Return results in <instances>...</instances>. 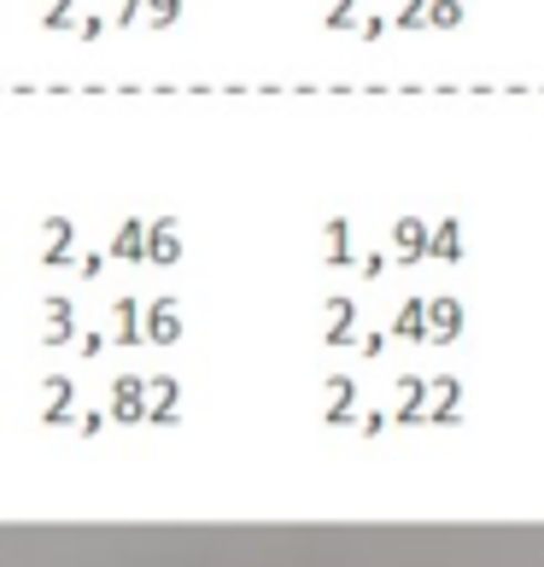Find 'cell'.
<instances>
[{
	"instance_id": "9",
	"label": "cell",
	"mask_w": 544,
	"mask_h": 567,
	"mask_svg": "<svg viewBox=\"0 0 544 567\" xmlns=\"http://www.w3.org/2000/svg\"><path fill=\"white\" fill-rule=\"evenodd\" d=\"M387 246H392V264H399V269L428 264V217H415V212L392 217V228H387Z\"/></svg>"
},
{
	"instance_id": "14",
	"label": "cell",
	"mask_w": 544,
	"mask_h": 567,
	"mask_svg": "<svg viewBox=\"0 0 544 567\" xmlns=\"http://www.w3.org/2000/svg\"><path fill=\"white\" fill-rule=\"evenodd\" d=\"M428 258L433 264H463V217H456V212L428 223Z\"/></svg>"
},
{
	"instance_id": "23",
	"label": "cell",
	"mask_w": 544,
	"mask_h": 567,
	"mask_svg": "<svg viewBox=\"0 0 544 567\" xmlns=\"http://www.w3.org/2000/svg\"><path fill=\"white\" fill-rule=\"evenodd\" d=\"M392 30H422V0H392Z\"/></svg>"
},
{
	"instance_id": "18",
	"label": "cell",
	"mask_w": 544,
	"mask_h": 567,
	"mask_svg": "<svg viewBox=\"0 0 544 567\" xmlns=\"http://www.w3.org/2000/svg\"><path fill=\"white\" fill-rule=\"evenodd\" d=\"M469 0H422V30H456Z\"/></svg>"
},
{
	"instance_id": "30",
	"label": "cell",
	"mask_w": 544,
	"mask_h": 567,
	"mask_svg": "<svg viewBox=\"0 0 544 567\" xmlns=\"http://www.w3.org/2000/svg\"><path fill=\"white\" fill-rule=\"evenodd\" d=\"M71 346H76V357H100V351H106V333H94V328L82 333V328H76V333H71Z\"/></svg>"
},
{
	"instance_id": "15",
	"label": "cell",
	"mask_w": 544,
	"mask_h": 567,
	"mask_svg": "<svg viewBox=\"0 0 544 567\" xmlns=\"http://www.w3.org/2000/svg\"><path fill=\"white\" fill-rule=\"evenodd\" d=\"M141 246H146V217H123V223L112 228L106 258H117V264H146V258H141Z\"/></svg>"
},
{
	"instance_id": "6",
	"label": "cell",
	"mask_w": 544,
	"mask_h": 567,
	"mask_svg": "<svg viewBox=\"0 0 544 567\" xmlns=\"http://www.w3.org/2000/svg\"><path fill=\"white\" fill-rule=\"evenodd\" d=\"M351 415H358V381H351V374H322V386H317V422L322 427H351Z\"/></svg>"
},
{
	"instance_id": "34",
	"label": "cell",
	"mask_w": 544,
	"mask_h": 567,
	"mask_svg": "<svg viewBox=\"0 0 544 567\" xmlns=\"http://www.w3.org/2000/svg\"><path fill=\"white\" fill-rule=\"evenodd\" d=\"M428 427H463V410H422Z\"/></svg>"
},
{
	"instance_id": "20",
	"label": "cell",
	"mask_w": 544,
	"mask_h": 567,
	"mask_svg": "<svg viewBox=\"0 0 544 567\" xmlns=\"http://www.w3.org/2000/svg\"><path fill=\"white\" fill-rule=\"evenodd\" d=\"M182 404V381L176 374H153L146 381V410H176Z\"/></svg>"
},
{
	"instance_id": "22",
	"label": "cell",
	"mask_w": 544,
	"mask_h": 567,
	"mask_svg": "<svg viewBox=\"0 0 544 567\" xmlns=\"http://www.w3.org/2000/svg\"><path fill=\"white\" fill-rule=\"evenodd\" d=\"M351 18H358V0H317V24L322 30H351Z\"/></svg>"
},
{
	"instance_id": "17",
	"label": "cell",
	"mask_w": 544,
	"mask_h": 567,
	"mask_svg": "<svg viewBox=\"0 0 544 567\" xmlns=\"http://www.w3.org/2000/svg\"><path fill=\"white\" fill-rule=\"evenodd\" d=\"M76 0H30V24L35 30H71Z\"/></svg>"
},
{
	"instance_id": "19",
	"label": "cell",
	"mask_w": 544,
	"mask_h": 567,
	"mask_svg": "<svg viewBox=\"0 0 544 567\" xmlns=\"http://www.w3.org/2000/svg\"><path fill=\"white\" fill-rule=\"evenodd\" d=\"M456 404H463V381H456V374H433L422 410H456Z\"/></svg>"
},
{
	"instance_id": "5",
	"label": "cell",
	"mask_w": 544,
	"mask_h": 567,
	"mask_svg": "<svg viewBox=\"0 0 544 567\" xmlns=\"http://www.w3.org/2000/svg\"><path fill=\"white\" fill-rule=\"evenodd\" d=\"M469 328V310L463 299H451V292H433L422 299V346H456Z\"/></svg>"
},
{
	"instance_id": "32",
	"label": "cell",
	"mask_w": 544,
	"mask_h": 567,
	"mask_svg": "<svg viewBox=\"0 0 544 567\" xmlns=\"http://www.w3.org/2000/svg\"><path fill=\"white\" fill-rule=\"evenodd\" d=\"M351 422H358V433H363V439H381V433H387V410H369V415H351Z\"/></svg>"
},
{
	"instance_id": "3",
	"label": "cell",
	"mask_w": 544,
	"mask_h": 567,
	"mask_svg": "<svg viewBox=\"0 0 544 567\" xmlns=\"http://www.w3.org/2000/svg\"><path fill=\"white\" fill-rule=\"evenodd\" d=\"M76 333V299L65 292H41L35 299V346L41 351H65Z\"/></svg>"
},
{
	"instance_id": "26",
	"label": "cell",
	"mask_w": 544,
	"mask_h": 567,
	"mask_svg": "<svg viewBox=\"0 0 544 567\" xmlns=\"http://www.w3.org/2000/svg\"><path fill=\"white\" fill-rule=\"evenodd\" d=\"M351 269H358L363 281H381V276H387V251H358V258H351Z\"/></svg>"
},
{
	"instance_id": "16",
	"label": "cell",
	"mask_w": 544,
	"mask_h": 567,
	"mask_svg": "<svg viewBox=\"0 0 544 567\" xmlns=\"http://www.w3.org/2000/svg\"><path fill=\"white\" fill-rule=\"evenodd\" d=\"M387 340L422 346V299H404L399 310H392V322H387Z\"/></svg>"
},
{
	"instance_id": "7",
	"label": "cell",
	"mask_w": 544,
	"mask_h": 567,
	"mask_svg": "<svg viewBox=\"0 0 544 567\" xmlns=\"http://www.w3.org/2000/svg\"><path fill=\"white\" fill-rule=\"evenodd\" d=\"M141 415H146V374H112V386H106V422L141 427Z\"/></svg>"
},
{
	"instance_id": "13",
	"label": "cell",
	"mask_w": 544,
	"mask_h": 567,
	"mask_svg": "<svg viewBox=\"0 0 544 567\" xmlns=\"http://www.w3.org/2000/svg\"><path fill=\"white\" fill-rule=\"evenodd\" d=\"M106 346H117V351H130V346H141V299H112L106 305Z\"/></svg>"
},
{
	"instance_id": "33",
	"label": "cell",
	"mask_w": 544,
	"mask_h": 567,
	"mask_svg": "<svg viewBox=\"0 0 544 567\" xmlns=\"http://www.w3.org/2000/svg\"><path fill=\"white\" fill-rule=\"evenodd\" d=\"M141 422H146V427H158V433H171V427H182V410H146Z\"/></svg>"
},
{
	"instance_id": "21",
	"label": "cell",
	"mask_w": 544,
	"mask_h": 567,
	"mask_svg": "<svg viewBox=\"0 0 544 567\" xmlns=\"http://www.w3.org/2000/svg\"><path fill=\"white\" fill-rule=\"evenodd\" d=\"M182 7H187V0H141V24L146 30H171L182 18Z\"/></svg>"
},
{
	"instance_id": "11",
	"label": "cell",
	"mask_w": 544,
	"mask_h": 567,
	"mask_svg": "<svg viewBox=\"0 0 544 567\" xmlns=\"http://www.w3.org/2000/svg\"><path fill=\"white\" fill-rule=\"evenodd\" d=\"M182 340V305L176 299H141V346H176Z\"/></svg>"
},
{
	"instance_id": "2",
	"label": "cell",
	"mask_w": 544,
	"mask_h": 567,
	"mask_svg": "<svg viewBox=\"0 0 544 567\" xmlns=\"http://www.w3.org/2000/svg\"><path fill=\"white\" fill-rule=\"evenodd\" d=\"M30 415L41 427H71V415H76V381L71 374H41L30 386Z\"/></svg>"
},
{
	"instance_id": "24",
	"label": "cell",
	"mask_w": 544,
	"mask_h": 567,
	"mask_svg": "<svg viewBox=\"0 0 544 567\" xmlns=\"http://www.w3.org/2000/svg\"><path fill=\"white\" fill-rule=\"evenodd\" d=\"M71 269H76V281H100V269H106V251H71Z\"/></svg>"
},
{
	"instance_id": "12",
	"label": "cell",
	"mask_w": 544,
	"mask_h": 567,
	"mask_svg": "<svg viewBox=\"0 0 544 567\" xmlns=\"http://www.w3.org/2000/svg\"><path fill=\"white\" fill-rule=\"evenodd\" d=\"M387 398H392V404H387V422L415 427V422H422V404H428V381H422V374H399Z\"/></svg>"
},
{
	"instance_id": "29",
	"label": "cell",
	"mask_w": 544,
	"mask_h": 567,
	"mask_svg": "<svg viewBox=\"0 0 544 567\" xmlns=\"http://www.w3.org/2000/svg\"><path fill=\"white\" fill-rule=\"evenodd\" d=\"M106 24L135 30V24H141V0H112V18H106Z\"/></svg>"
},
{
	"instance_id": "31",
	"label": "cell",
	"mask_w": 544,
	"mask_h": 567,
	"mask_svg": "<svg viewBox=\"0 0 544 567\" xmlns=\"http://www.w3.org/2000/svg\"><path fill=\"white\" fill-rule=\"evenodd\" d=\"M71 422H76V433H82V439H100V433H106V410H89V415H71Z\"/></svg>"
},
{
	"instance_id": "10",
	"label": "cell",
	"mask_w": 544,
	"mask_h": 567,
	"mask_svg": "<svg viewBox=\"0 0 544 567\" xmlns=\"http://www.w3.org/2000/svg\"><path fill=\"white\" fill-rule=\"evenodd\" d=\"M351 258H358V246H351V217L333 212L317 223V264L322 269H351Z\"/></svg>"
},
{
	"instance_id": "4",
	"label": "cell",
	"mask_w": 544,
	"mask_h": 567,
	"mask_svg": "<svg viewBox=\"0 0 544 567\" xmlns=\"http://www.w3.org/2000/svg\"><path fill=\"white\" fill-rule=\"evenodd\" d=\"M30 251H35L41 269H65L71 251H76V223L65 212H48L35 223V235H30Z\"/></svg>"
},
{
	"instance_id": "27",
	"label": "cell",
	"mask_w": 544,
	"mask_h": 567,
	"mask_svg": "<svg viewBox=\"0 0 544 567\" xmlns=\"http://www.w3.org/2000/svg\"><path fill=\"white\" fill-rule=\"evenodd\" d=\"M351 346H358V351L369 357V363H374V357H387V328H369V333H351Z\"/></svg>"
},
{
	"instance_id": "8",
	"label": "cell",
	"mask_w": 544,
	"mask_h": 567,
	"mask_svg": "<svg viewBox=\"0 0 544 567\" xmlns=\"http://www.w3.org/2000/svg\"><path fill=\"white\" fill-rule=\"evenodd\" d=\"M141 258L153 264V269H176V264H182V217H176V212H158L153 223H146Z\"/></svg>"
},
{
	"instance_id": "25",
	"label": "cell",
	"mask_w": 544,
	"mask_h": 567,
	"mask_svg": "<svg viewBox=\"0 0 544 567\" xmlns=\"http://www.w3.org/2000/svg\"><path fill=\"white\" fill-rule=\"evenodd\" d=\"M71 35H76V41H100V35H106V12H82V18H71Z\"/></svg>"
},
{
	"instance_id": "28",
	"label": "cell",
	"mask_w": 544,
	"mask_h": 567,
	"mask_svg": "<svg viewBox=\"0 0 544 567\" xmlns=\"http://www.w3.org/2000/svg\"><path fill=\"white\" fill-rule=\"evenodd\" d=\"M351 30H358V41H381V35H387V12H363V18H351Z\"/></svg>"
},
{
	"instance_id": "1",
	"label": "cell",
	"mask_w": 544,
	"mask_h": 567,
	"mask_svg": "<svg viewBox=\"0 0 544 567\" xmlns=\"http://www.w3.org/2000/svg\"><path fill=\"white\" fill-rule=\"evenodd\" d=\"M310 333H317V346L346 351L351 333H358V299H351V292H322L317 317H310Z\"/></svg>"
}]
</instances>
